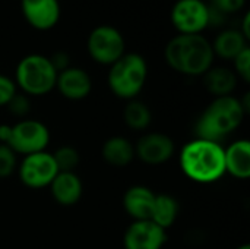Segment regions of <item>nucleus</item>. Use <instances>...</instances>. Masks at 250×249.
Segmentation results:
<instances>
[{
  "instance_id": "obj_1",
  "label": "nucleus",
  "mask_w": 250,
  "mask_h": 249,
  "mask_svg": "<svg viewBox=\"0 0 250 249\" xmlns=\"http://www.w3.org/2000/svg\"><path fill=\"white\" fill-rule=\"evenodd\" d=\"M164 60L176 72L186 76H202L214 66L211 41L204 34H177L164 47Z\"/></svg>"
},
{
  "instance_id": "obj_2",
  "label": "nucleus",
  "mask_w": 250,
  "mask_h": 249,
  "mask_svg": "<svg viewBox=\"0 0 250 249\" xmlns=\"http://www.w3.org/2000/svg\"><path fill=\"white\" fill-rule=\"evenodd\" d=\"M180 167L198 183H214L226 175L224 148L220 142L193 139L182 148Z\"/></svg>"
},
{
  "instance_id": "obj_3",
  "label": "nucleus",
  "mask_w": 250,
  "mask_h": 249,
  "mask_svg": "<svg viewBox=\"0 0 250 249\" xmlns=\"http://www.w3.org/2000/svg\"><path fill=\"white\" fill-rule=\"evenodd\" d=\"M246 114L240 98L233 95L215 97L196 122V136L220 142L242 125Z\"/></svg>"
},
{
  "instance_id": "obj_4",
  "label": "nucleus",
  "mask_w": 250,
  "mask_h": 249,
  "mask_svg": "<svg viewBox=\"0 0 250 249\" xmlns=\"http://www.w3.org/2000/svg\"><path fill=\"white\" fill-rule=\"evenodd\" d=\"M107 84L110 91L122 100H135L148 78V63L139 53H125L108 66Z\"/></svg>"
},
{
  "instance_id": "obj_5",
  "label": "nucleus",
  "mask_w": 250,
  "mask_h": 249,
  "mask_svg": "<svg viewBox=\"0 0 250 249\" xmlns=\"http://www.w3.org/2000/svg\"><path fill=\"white\" fill-rule=\"evenodd\" d=\"M57 70L48 56L31 53L19 60L15 69L16 88L25 95H45L56 88Z\"/></svg>"
},
{
  "instance_id": "obj_6",
  "label": "nucleus",
  "mask_w": 250,
  "mask_h": 249,
  "mask_svg": "<svg viewBox=\"0 0 250 249\" xmlns=\"http://www.w3.org/2000/svg\"><path fill=\"white\" fill-rule=\"evenodd\" d=\"M86 50L95 63L111 66L126 53V41L119 28L98 25L86 38Z\"/></svg>"
},
{
  "instance_id": "obj_7",
  "label": "nucleus",
  "mask_w": 250,
  "mask_h": 249,
  "mask_svg": "<svg viewBox=\"0 0 250 249\" xmlns=\"http://www.w3.org/2000/svg\"><path fill=\"white\" fill-rule=\"evenodd\" d=\"M50 142L48 128L34 119H22L15 125H10V135L6 142L16 154H34L45 151Z\"/></svg>"
},
{
  "instance_id": "obj_8",
  "label": "nucleus",
  "mask_w": 250,
  "mask_h": 249,
  "mask_svg": "<svg viewBox=\"0 0 250 249\" xmlns=\"http://www.w3.org/2000/svg\"><path fill=\"white\" fill-rule=\"evenodd\" d=\"M170 21L177 34H202L209 26V4L205 0H177Z\"/></svg>"
},
{
  "instance_id": "obj_9",
  "label": "nucleus",
  "mask_w": 250,
  "mask_h": 249,
  "mask_svg": "<svg viewBox=\"0 0 250 249\" xmlns=\"http://www.w3.org/2000/svg\"><path fill=\"white\" fill-rule=\"evenodd\" d=\"M57 173L59 169L56 166L53 154L47 151L28 154L18 166V175L21 182L32 189L50 186Z\"/></svg>"
},
{
  "instance_id": "obj_10",
  "label": "nucleus",
  "mask_w": 250,
  "mask_h": 249,
  "mask_svg": "<svg viewBox=\"0 0 250 249\" xmlns=\"http://www.w3.org/2000/svg\"><path fill=\"white\" fill-rule=\"evenodd\" d=\"M21 13L31 28L48 31L59 23L62 6L59 0H21Z\"/></svg>"
},
{
  "instance_id": "obj_11",
  "label": "nucleus",
  "mask_w": 250,
  "mask_h": 249,
  "mask_svg": "<svg viewBox=\"0 0 250 249\" xmlns=\"http://www.w3.org/2000/svg\"><path fill=\"white\" fill-rule=\"evenodd\" d=\"M174 141L168 135L160 132L145 134L135 145V157L151 166H158L168 161L174 156Z\"/></svg>"
},
{
  "instance_id": "obj_12",
  "label": "nucleus",
  "mask_w": 250,
  "mask_h": 249,
  "mask_svg": "<svg viewBox=\"0 0 250 249\" xmlns=\"http://www.w3.org/2000/svg\"><path fill=\"white\" fill-rule=\"evenodd\" d=\"M167 230L152 220H136L125 232V249H163L167 242Z\"/></svg>"
},
{
  "instance_id": "obj_13",
  "label": "nucleus",
  "mask_w": 250,
  "mask_h": 249,
  "mask_svg": "<svg viewBox=\"0 0 250 249\" xmlns=\"http://www.w3.org/2000/svg\"><path fill=\"white\" fill-rule=\"evenodd\" d=\"M56 90L67 100L79 101L86 98L92 90V79L89 73L78 66H69L57 73Z\"/></svg>"
},
{
  "instance_id": "obj_14",
  "label": "nucleus",
  "mask_w": 250,
  "mask_h": 249,
  "mask_svg": "<svg viewBox=\"0 0 250 249\" xmlns=\"http://www.w3.org/2000/svg\"><path fill=\"white\" fill-rule=\"evenodd\" d=\"M157 194L144 185L130 186L123 197V207L126 213L136 220H151Z\"/></svg>"
},
{
  "instance_id": "obj_15",
  "label": "nucleus",
  "mask_w": 250,
  "mask_h": 249,
  "mask_svg": "<svg viewBox=\"0 0 250 249\" xmlns=\"http://www.w3.org/2000/svg\"><path fill=\"white\" fill-rule=\"evenodd\" d=\"M54 201L63 207L75 205L82 197V182L75 172H59L50 183Z\"/></svg>"
},
{
  "instance_id": "obj_16",
  "label": "nucleus",
  "mask_w": 250,
  "mask_h": 249,
  "mask_svg": "<svg viewBox=\"0 0 250 249\" xmlns=\"http://www.w3.org/2000/svg\"><path fill=\"white\" fill-rule=\"evenodd\" d=\"M226 173L236 179L246 181L250 178V142L249 139H239L224 148Z\"/></svg>"
},
{
  "instance_id": "obj_17",
  "label": "nucleus",
  "mask_w": 250,
  "mask_h": 249,
  "mask_svg": "<svg viewBox=\"0 0 250 249\" xmlns=\"http://www.w3.org/2000/svg\"><path fill=\"white\" fill-rule=\"evenodd\" d=\"M211 45L215 57L233 60L240 51L249 47V40L237 28H226L215 35Z\"/></svg>"
},
{
  "instance_id": "obj_18",
  "label": "nucleus",
  "mask_w": 250,
  "mask_h": 249,
  "mask_svg": "<svg viewBox=\"0 0 250 249\" xmlns=\"http://www.w3.org/2000/svg\"><path fill=\"white\" fill-rule=\"evenodd\" d=\"M202 76L205 88L214 97L231 95L239 81L233 69L227 66H211Z\"/></svg>"
},
{
  "instance_id": "obj_19",
  "label": "nucleus",
  "mask_w": 250,
  "mask_h": 249,
  "mask_svg": "<svg viewBox=\"0 0 250 249\" xmlns=\"http://www.w3.org/2000/svg\"><path fill=\"white\" fill-rule=\"evenodd\" d=\"M101 154L110 166L126 167L135 158V145L125 136H111L104 142Z\"/></svg>"
},
{
  "instance_id": "obj_20",
  "label": "nucleus",
  "mask_w": 250,
  "mask_h": 249,
  "mask_svg": "<svg viewBox=\"0 0 250 249\" xmlns=\"http://www.w3.org/2000/svg\"><path fill=\"white\" fill-rule=\"evenodd\" d=\"M179 203L174 197L168 194H158L155 197V204H154V211L151 216V220L167 230L174 225L179 216Z\"/></svg>"
},
{
  "instance_id": "obj_21",
  "label": "nucleus",
  "mask_w": 250,
  "mask_h": 249,
  "mask_svg": "<svg viewBox=\"0 0 250 249\" xmlns=\"http://www.w3.org/2000/svg\"><path fill=\"white\" fill-rule=\"evenodd\" d=\"M125 123L135 131H144L151 125L152 114L149 107L139 100H129L123 110Z\"/></svg>"
},
{
  "instance_id": "obj_22",
  "label": "nucleus",
  "mask_w": 250,
  "mask_h": 249,
  "mask_svg": "<svg viewBox=\"0 0 250 249\" xmlns=\"http://www.w3.org/2000/svg\"><path fill=\"white\" fill-rule=\"evenodd\" d=\"M53 158L59 172H75L79 164V153L70 145H63L53 153Z\"/></svg>"
},
{
  "instance_id": "obj_23",
  "label": "nucleus",
  "mask_w": 250,
  "mask_h": 249,
  "mask_svg": "<svg viewBox=\"0 0 250 249\" xmlns=\"http://www.w3.org/2000/svg\"><path fill=\"white\" fill-rule=\"evenodd\" d=\"M18 169L16 153L6 144H0V179H6Z\"/></svg>"
},
{
  "instance_id": "obj_24",
  "label": "nucleus",
  "mask_w": 250,
  "mask_h": 249,
  "mask_svg": "<svg viewBox=\"0 0 250 249\" xmlns=\"http://www.w3.org/2000/svg\"><path fill=\"white\" fill-rule=\"evenodd\" d=\"M233 72L245 82H250V47L240 51L233 60Z\"/></svg>"
},
{
  "instance_id": "obj_25",
  "label": "nucleus",
  "mask_w": 250,
  "mask_h": 249,
  "mask_svg": "<svg viewBox=\"0 0 250 249\" xmlns=\"http://www.w3.org/2000/svg\"><path fill=\"white\" fill-rule=\"evenodd\" d=\"M7 109L9 112L13 114V116H18V117H23L29 113V109H31V101L28 98V95L22 94V92H16L12 100L7 103Z\"/></svg>"
},
{
  "instance_id": "obj_26",
  "label": "nucleus",
  "mask_w": 250,
  "mask_h": 249,
  "mask_svg": "<svg viewBox=\"0 0 250 249\" xmlns=\"http://www.w3.org/2000/svg\"><path fill=\"white\" fill-rule=\"evenodd\" d=\"M208 4L223 15H233L245 9L246 0H209Z\"/></svg>"
},
{
  "instance_id": "obj_27",
  "label": "nucleus",
  "mask_w": 250,
  "mask_h": 249,
  "mask_svg": "<svg viewBox=\"0 0 250 249\" xmlns=\"http://www.w3.org/2000/svg\"><path fill=\"white\" fill-rule=\"evenodd\" d=\"M18 92L16 84L12 78L7 75L0 73V107L7 106V103L12 100V97Z\"/></svg>"
},
{
  "instance_id": "obj_28",
  "label": "nucleus",
  "mask_w": 250,
  "mask_h": 249,
  "mask_svg": "<svg viewBox=\"0 0 250 249\" xmlns=\"http://www.w3.org/2000/svg\"><path fill=\"white\" fill-rule=\"evenodd\" d=\"M48 57H50V62L53 63L54 69L57 70V73L62 72V70H64V69H67L70 66V57H69V54L66 51H62L60 50V51L53 53Z\"/></svg>"
},
{
  "instance_id": "obj_29",
  "label": "nucleus",
  "mask_w": 250,
  "mask_h": 249,
  "mask_svg": "<svg viewBox=\"0 0 250 249\" xmlns=\"http://www.w3.org/2000/svg\"><path fill=\"white\" fill-rule=\"evenodd\" d=\"M249 22H250V13L246 10L245 13H243V16H242V19H240V25H239V31L248 38L250 40V28H249Z\"/></svg>"
},
{
  "instance_id": "obj_30",
  "label": "nucleus",
  "mask_w": 250,
  "mask_h": 249,
  "mask_svg": "<svg viewBox=\"0 0 250 249\" xmlns=\"http://www.w3.org/2000/svg\"><path fill=\"white\" fill-rule=\"evenodd\" d=\"M10 135V125H0V144H6Z\"/></svg>"
},
{
  "instance_id": "obj_31",
  "label": "nucleus",
  "mask_w": 250,
  "mask_h": 249,
  "mask_svg": "<svg viewBox=\"0 0 250 249\" xmlns=\"http://www.w3.org/2000/svg\"><path fill=\"white\" fill-rule=\"evenodd\" d=\"M236 249H250V245L249 244H245V245H240L239 248H236Z\"/></svg>"
}]
</instances>
